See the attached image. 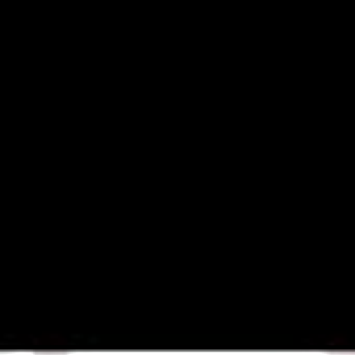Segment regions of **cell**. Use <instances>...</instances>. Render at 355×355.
I'll use <instances>...</instances> for the list:
<instances>
[{
    "instance_id": "1",
    "label": "cell",
    "mask_w": 355,
    "mask_h": 355,
    "mask_svg": "<svg viewBox=\"0 0 355 355\" xmlns=\"http://www.w3.org/2000/svg\"><path fill=\"white\" fill-rule=\"evenodd\" d=\"M326 355H355V351H326Z\"/></svg>"
}]
</instances>
